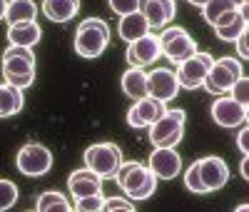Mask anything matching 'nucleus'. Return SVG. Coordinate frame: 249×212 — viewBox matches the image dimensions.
<instances>
[{
  "label": "nucleus",
  "mask_w": 249,
  "mask_h": 212,
  "mask_svg": "<svg viewBox=\"0 0 249 212\" xmlns=\"http://www.w3.org/2000/svg\"><path fill=\"white\" fill-rule=\"evenodd\" d=\"M124 193L130 195V200L135 202H142V200H150L155 195V187H157V177L152 175V170L147 165H142V162H120L117 167V173L112 177Z\"/></svg>",
  "instance_id": "f257e3e1"
},
{
  "label": "nucleus",
  "mask_w": 249,
  "mask_h": 212,
  "mask_svg": "<svg viewBox=\"0 0 249 212\" xmlns=\"http://www.w3.org/2000/svg\"><path fill=\"white\" fill-rule=\"evenodd\" d=\"M107 42H110L107 23H105V20H100V18H88V20H82V23L77 25L72 45H75V53L80 58L95 60V58H100L102 53H105Z\"/></svg>",
  "instance_id": "f03ea898"
},
{
  "label": "nucleus",
  "mask_w": 249,
  "mask_h": 212,
  "mask_svg": "<svg viewBox=\"0 0 249 212\" xmlns=\"http://www.w3.org/2000/svg\"><path fill=\"white\" fill-rule=\"evenodd\" d=\"M3 80L15 88H28L35 82V53L33 48L10 45L3 53Z\"/></svg>",
  "instance_id": "7ed1b4c3"
},
{
  "label": "nucleus",
  "mask_w": 249,
  "mask_h": 212,
  "mask_svg": "<svg viewBox=\"0 0 249 212\" xmlns=\"http://www.w3.org/2000/svg\"><path fill=\"white\" fill-rule=\"evenodd\" d=\"M184 110H164L152 125H150V142L155 147H175L184 137Z\"/></svg>",
  "instance_id": "20e7f679"
},
{
  "label": "nucleus",
  "mask_w": 249,
  "mask_h": 212,
  "mask_svg": "<svg viewBox=\"0 0 249 212\" xmlns=\"http://www.w3.org/2000/svg\"><path fill=\"white\" fill-rule=\"evenodd\" d=\"M244 75V68H242V62L237 58H219L212 62V68L210 73H207L204 82H202V88H207L212 95H224V93H230V88Z\"/></svg>",
  "instance_id": "39448f33"
},
{
  "label": "nucleus",
  "mask_w": 249,
  "mask_h": 212,
  "mask_svg": "<svg viewBox=\"0 0 249 212\" xmlns=\"http://www.w3.org/2000/svg\"><path fill=\"white\" fill-rule=\"evenodd\" d=\"M122 162V150L115 142H95L85 150V167H90L102 180H112Z\"/></svg>",
  "instance_id": "423d86ee"
},
{
  "label": "nucleus",
  "mask_w": 249,
  "mask_h": 212,
  "mask_svg": "<svg viewBox=\"0 0 249 212\" xmlns=\"http://www.w3.org/2000/svg\"><path fill=\"white\" fill-rule=\"evenodd\" d=\"M15 165H18L20 173L28 175V177H43L53 167V153L40 142H25L18 150Z\"/></svg>",
  "instance_id": "0eeeda50"
},
{
  "label": "nucleus",
  "mask_w": 249,
  "mask_h": 212,
  "mask_svg": "<svg viewBox=\"0 0 249 212\" xmlns=\"http://www.w3.org/2000/svg\"><path fill=\"white\" fill-rule=\"evenodd\" d=\"M160 50L162 55L172 60V62H182L190 55L197 53V42L192 40V35L187 33L184 28L175 25V28H167L162 35H160Z\"/></svg>",
  "instance_id": "6e6552de"
},
{
  "label": "nucleus",
  "mask_w": 249,
  "mask_h": 212,
  "mask_svg": "<svg viewBox=\"0 0 249 212\" xmlns=\"http://www.w3.org/2000/svg\"><path fill=\"white\" fill-rule=\"evenodd\" d=\"M214 58L210 53H195L190 55L187 60L177 62V82L179 88H187V90H195V88H202V82L207 77V73H210Z\"/></svg>",
  "instance_id": "1a4fd4ad"
},
{
  "label": "nucleus",
  "mask_w": 249,
  "mask_h": 212,
  "mask_svg": "<svg viewBox=\"0 0 249 212\" xmlns=\"http://www.w3.org/2000/svg\"><path fill=\"white\" fill-rule=\"evenodd\" d=\"M197 167V177H199V185L204 190V195L207 193H214V190H222L227 182H230V167H227V162L222 157H202L195 162Z\"/></svg>",
  "instance_id": "9d476101"
},
{
  "label": "nucleus",
  "mask_w": 249,
  "mask_h": 212,
  "mask_svg": "<svg viewBox=\"0 0 249 212\" xmlns=\"http://www.w3.org/2000/svg\"><path fill=\"white\" fill-rule=\"evenodd\" d=\"M162 55L160 50V38L155 33H147L142 35L137 40H132L127 45V53H124V58H127L130 68H147L152 65V62H157Z\"/></svg>",
  "instance_id": "9b49d317"
},
{
  "label": "nucleus",
  "mask_w": 249,
  "mask_h": 212,
  "mask_svg": "<svg viewBox=\"0 0 249 212\" xmlns=\"http://www.w3.org/2000/svg\"><path fill=\"white\" fill-rule=\"evenodd\" d=\"M247 115H249V108L242 105V102H237L232 95H222L212 105V117H214V122L219 127H230V130H234V127L247 122Z\"/></svg>",
  "instance_id": "f8f14e48"
},
{
  "label": "nucleus",
  "mask_w": 249,
  "mask_h": 212,
  "mask_svg": "<svg viewBox=\"0 0 249 212\" xmlns=\"http://www.w3.org/2000/svg\"><path fill=\"white\" fill-rule=\"evenodd\" d=\"M179 93V82H177V75L175 70L170 68H155L150 75H147V95L160 100V102H170L175 100Z\"/></svg>",
  "instance_id": "ddd939ff"
},
{
  "label": "nucleus",
  "mask_w": 249,
  "mask_h": 212,
  "mask_svg": "<svg viewBox=\"0 0 249 212\" xmlns=\"http://www.w3.org/2000/svg\"><path fill=\"white\" fill-rule=\"evenodd\" d=\"M137 10L142 13L144 20H147L150 30H162V28H167V23H172L175 15H177L175 0H140Z\"/></svg>",
  "instance_id": "4468645a"
},
{
  "label": "nucleus",
  "mask_w": 249,
  "mask_h": 212,
  "mask_svg": "<svg viewBox=\"0 0 249 212\" xmlns=\"http://www.w3.org/2000/svg\"><path fill=\"white\" fill-rule=\"evenodd\" d=\"M147 167L157 180H175L182 173V157L175 153V147H155Z\"/></svg>",
  "instance_id": "2eb2a0df"
},
{
  "label": "nucleus",
  "mask_w": 249,
  "mask_h": 212,
  "mask_svg": "<svg viewBox=\"0 0 249 212\" xmlns=\"http://www.w3.org/2000/svg\"><path fill=\"white\" fill-rule=\"evenodd\" d=\"M164 110H167V102H160L155 97H142V100H135V105L127 110V125L130 127H150Z\"/></svg>",
  "instance_id": "dca6fc26"
},
{
  "label": "nucleus",
  "mask_w": 249,
  "mask_h": 212,
  "mask_svg": "<svg viewBox=\"0 0 249 212\" xmlns=\"http://www.w3.org/2000/svg\"><path fill=\"white\" fill-rule=\"evenodd\" d=\"M68 190L75 200L88 197V195H97V193H102V177L95 175L90 167H80L68 177Z\"/></svg>",
  "instance_id": "f3484780"
},
{
  "label": "nucleus",
  "mask_w": 249,
  "mask_h": 212,
  "mask_svg": "<svg viewBox=\"0 0 249 212\" xmlns=\"http://www.w3.org/2000/svg\"><path fill=\"white\" fill-rule=\"evenodd\" d=\"M80 10V0H43V13L53 23H70Z\"/></svg>",
  "instance_id": "a211bd4d"
},
{
  "label": "nucleus",
  "mask_w": 249,
  "mask_h": 212,
  "mask_svg": "<svg viewBox=\"0 0 249 212\" xmlns=\"http://www.w3.org/2000/svg\"><path fill=\"white\" fill-rule=\"evenodd\" d=\"M150 33V25H147V20L142 18L140 10L130 13V15H122L120 18V25H117V35L124 40V42H132L142 35H147Z\"/></svg>",
  "instance_id": "6ab92c4d"
},
{
  "label": "nucleus",
  "mask_w": 249,
  "mask_h": 212,
  "mask_svg": "<svg viewBox=\"0 0 249 212\" xmlns=\"http://www.w3.org/2000/svg\"><path fill=\"white\" fill-rule=\"evenodd\" d=\"M23 90L15 88L10 82H0V120L3 117H13L23 110Z\"/></svg>",
  "instance_id": "aec40b11"
},
{
  "label": "nucleus",
  "mask_w": 249,
  "mask_h": 212,
  "mask_svg": "<svg viewBox=\"0 0 249 212\" xmlns=\"http://www.w3.org/2000/svg\"><path fill=\"white\" fill-rule=\"evenodd\" d=\"M35 18H37V5H35V0H8L5 20H8L10 25L35 23Z\"/></svg>",
  "instance_id": "412c9836"
},
{
  "label": "nucleus",
  "mask_w": 249,
  "mask_h": 212,
  "mask_svg": "<svg viewBox=\"0 0 249 212\" xmlns=\"http://www.w3.org/2000/svg\"><path fill=\"white\" fill-rule=\"evenodd\" d=\"M122 93L130 100L147 97V73H144L142 68H130L122 75Z\"/></svg>",
  "instance_id": "4be33fe9"
},
{
  "label": "nucleus",
  "mask_w": 249,
  "mask_h": 212,
  "mask_svg": "<svg viewBox=\"0 0 249 212\" xmlns=\"http://www.w3.org/2000/svg\"><path fill=\"white\" fill-rule=\"evenodd\" d=\"M43 30L37 23H20V25H10L8 28V42L10 45H23V48H33L40 40Z\"/></svg>",
  "instance_id": "5701e85b"
},
{
  "label": "nucleus",
  "mask_w": 249,
  "mask_h": 212,
  "mask_svg": "<svg viewBox=\"0 0 249 212\" xmlns=\"http://www.w3.org/2000/svg\"><path fill=\"white\" fill-rule=\"evenodd\" d=\"M35 207L40 212H70L72 210V205L68 202V197L60 195V193H43V195L37 197Z\"/></svg>",
  "instance_id": "b1692460"
},
{
  "label": "nucleus",
  "mask_w": 249,
  "mask_h": 212,
  "mask_svg": "<svg viewBox=\"0 0 249 212\" xmlns=\"http://www.w3.org/2000/svg\"><path fill=\"white\" fill-rule=\"evenodd\" d=\"M234 8H237V5L232 3V0H210V3L202 5V18H204L210 25H214L224 13H230V10H234Z\"/></svg>",
  "instance_id": "393cba45"
},
{
  "label": "nucleus",
  "mask_w": 249,
  "mask_h": 212,
  "mask_svg": "<svg viewBox=\"0 0 249 212\" xmlns=\"http://www.w3.org/2000/svg\"><path fill=\"white\" fill-rule=\"evenodd\" d=\"M242 30H247V18H244L242 13H239L234 20H230V23H224V25H217V28H214L217 38L224 40V42H234V40L239 38Z\"/></svg>",
  "instance_id": "a878e982"
},
{
  "label": "nucleus",
  "mask_w": 249,
  "mask_h": 212,
  "mask_svg": "<svg viewBox=\"0 0 249 212\" xmlns=\"http://www.w3.org/2000/svg\"><path fill=\"white\" fill-rule=\"evenodd\" d=\"M18 202V187L10 180H0V212L10 210Z\"/></svg>",
  "instance_id": "bb28decb"
},
{
  "label": "nucleus",
  "mask_w": 249,
  "mask_h": 212,
  "mask_svg": "<svg viewBox=\"0 0 249 212\" xmlns=\"http://www.w3.org/2000/svg\"><path fill=\"white\" fill-rule=\"evenodd\" d=\"M102 193H97V195H88V197H80V200H75V210H80V212H100L102 210Z\"/></svg>",
  "instance_id": "cd10ccee"
},
{
  "label": "nucleus",
  "mask_w": 249,
  "mask_h": 212,
  "mask_svg": "<svg viewBox=\"0 0 249 212\" xmlns=\"http://www.w3.org/2000/svg\"><path fill=\"white\" fill-rule=\"evenodd\" d=\"M107 3H110V10H112V13H117V15L122 18V15L135 13V10H137V5H140V0H107Z\"/></svg>",
  "instance_id": "c85d7f7f"
},
{
  "label": "nucleus",
  "mask_w": 249,
  "mask_h": 212,
  "mask_svg": "<svg viewBox=\"0 0 249 212\" xmlns=\"http://www.w3.org/2000/svg\"><path fill=\"white\" fill-rule=\"evenodd\" d=\"M230 93H232V97L237 100V102H242V105H247V100H249V80L242 75L232 88H230Z\"/></svg>",
  "instance_id": "c756f323"
},
{
  "label": "nucleus",
  "mask_w": 249,
  "mask_h": 212,
  "mask_svg": "<svg viewBox=\"0 0 249 212\" xmlns=\"http://www.w3.org/2000/svg\"><path fill=\"white\" fill-rule=\"evenodd\" d=\"M102 210L105 212H115V210H127V212H135V205L124 197H110V200H102Z\"/></svg>",
  "instance_id": "7c9ffc66"
},
{
  "label": "nucleus",
  "mask_w": 249,
  "mask_h": 212,
  "mask_svg": "<svg viewBox=\"0 0 249 212\" xmlns=\"http://www.w3.org/2000/svg\"><path fill=\"white\" fill-rule=\"evenodd\" d=\"M234 42H237V53H239V58L247 60V58H249V45H247V42H249V30H242L239 38H237Z\"/></svg>",
  "instance_id": "2f4dec72"
},
{
  "label": "nucleus",
  "mask_w": 249,
  "mask_h": 212,
  "mask_svg": "<svg viewBox=\"0 0 249 212\" xmlns=\"http://www.w3.org/2000/svg\"><path fill=\"white\" fill-rule=\"evenodd\" d=\"M237 147L242 150V155H249V130H247V122L239 125V135H237Z\"/></svg>",
  "instance_id": "473e14b6"
},
{
  "label": "nucleus",
  "mask_w": 249,
  "mask_h": 212,
  "mask_svg": "<svg viewBox=\"0 0 249 212\" xmlns=\"http://www.w3.org/2000/svg\"><path fill=\"white\" fill-rule=\"evenodd\" d=\"M242 177H244V180L249 177V157H247V155H244V160H242Z\"/></svg>",
  "instance_id": "72a5a7b5"
},
{
  "label": "nucleus",
  "mask_w": 249,
  "mask_h": 212,
  "mask_svg": "<svg viewBox=\"0 0 249 212\" xmlns=\"http://www.w3.org/2000/svg\"><path fill=\"white\" fill-rule=\"evenodd\" d=\"M5 8H8V0H0V20L5 18Z\"/></svg>",
  "instance_id": "f704fd0d"
},
{
  "label": "nucleus",
  "mask_w": 249,
  "mask_h": 212,
  "mask_svg": "<svg viewBox=\"0 0 249 212\" xmlns=\"http://www.w3.org/2000/svg\"><path fill=\"white\" fill-rule=\"evenodd\" d=\"M187 3H192L195 8H202L204 3H210V0H187Z\"/></svg>",
  "instance_id": "c9c22d12"
},
{
  "label": "nucleus",
  "mask_w": 249,
  "mask_h": 212,
  "mask_svg": "<svg viewBox=\"0 0 249 212\" xmlns=\"http://www.w3.org/2000/svg\"><path fill=\"white\" fill-rule=\"evenodd\" d=\"M232 3H234V5L239 8V5H247V0H232Z\"/></svg>",
  "instance_id": "e433bc0d"
}]
</instances>
